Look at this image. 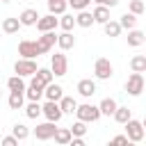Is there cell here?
Listing matches in <instances>:
<instances>
[{"instance_id":"d6a6232c","label":"cell","mask_w":146,"mask_h":146,"mask_svg":"<svg viewBox=\"0 0 146 146\" xmlns=\"http://www.w3.org/2000/svg\"><path fill=\"white\" fill-rule=\"evenodd\" d=\"M11 135H14L18 141H25V139L30 137V128H27L25 123H16V125L11 128Z\"/></svg>"},{"instance_id":"603a6c76","label":"cell","mask_w":146,"mask_h":146,"mask_svg":"<svg viewBox=\"0 0 146 146\" xmlns=\"http://www.w3.org/2000/svg\"><path fill=\"white\" fill-rule=\"evenodd\" d=\"M98 110H100V116H112L114 110H116V100L114 98H103L98 103Z\"/></svg>"},{"instance_id":"f1b7e54d","label":"cell","mask_w":146,"mask_h":146,"mask_svg":"<svg viewBox=\"0 0 146 146\" xmlns=\"http://www.w3.org/2000/svg\"><path fill=\"white\" fill-rule=\"evenodd\" d=\"M25 107V116L27 119H39L41 116V103L39 100H30L27 105H23Z\"/></svg>"},{"instance_id":"2e32d148","label":"cell","mask_w":146,"mask_h":146,"mask_svg":"<svg viewBox=\"0 0 146 146\" xmlns=\"http://www.w3.org/2000/svg\"><path fill=\"white\" fill-rule=\"evenodd\" d=\"M144 41H146V34H144L141 30H137V27L128 30V46H130V48H139Z\"/></svg>"},{"instance_id":"6da1fadb","label":"cell","mask_w":146,"mask_h":146,"mask_svg":"<svg viewBox=\"0 0 146 146\" xmlns=\"http://www.w3.org/2000/svg\"><path fill=\"white\" fill-rule=\"evenodd\" d=\"M73 114H75L80 121H84V123H96V121L100 119V110H98V105H91V103H82V105H78Z\"/></svg>"},{"instance_id":"ac0fdd59","label":"cell","mask_w":146,"mask_h":146,"mask_svg":"<svg viewBox=\"0 0 146 146\" xmlns=\"http://www.w3.org/2000/svg\"><path fill=\"white\" fill-rule=\"evenodd\" d=\"M7 105H9V110H23V105H25V94H23V91H9Z\"/></svg>"},{"instance_id":"8992f818","label":"cell","mask_w":146,"mask_h":146,"mask_svg":"<svg viewBox=\"0 0 146 146\" xmlns=\"http://www.w3.org/2000/svg\"><path fill=\"white\" fill-rule=\"evenodd\" d=\"M144 91V75L141 73H130L128 75V80H125V94H130V96H139Z\"/></svg>"},{"instance_id":"1f68e13d","label":"cell","mask_w":146,"mask_h":146,"mask_svg":"<svg viewBox=\"0 0 146 146\" xmlns=\"http://www.w3.org/2000/svg\"><path fill=\"white\" fill-rule=\"evenodd\" d=\"M130 68L135 73H146V55H135L130 59Z\"/></svg>"},{"instance_id":"b9f144b4","label":"cell","mask_w":146,"mask_h":146,"mask_svg":"<svg viewBox=\"0 0 146 146\" xmlns=\"http://www.w3.org/2000/svg\"><path fill=\"white\" fill-rule=\"evenodd\" d=\"M0 2H5V5H9V2H11V0H0Z\"/></svg>"},{"instance_id":"4316f807","label":"cell","mask_w":146,"mask_h":146,"mask_svg":"<svg viewBox=\"0 0 146 146\" xmlns=\"http://www.w3.org/2000/svg\"><path fill=\"white\" fill-rule=\"evenodd\" d=\"M32 78H34L36 82H41L43 87H46L48 82H52V80H55V75H52V71H50V68H36Z\"/></svg>"},{"instance_id":"f35d334b","label":"cell","mask_w":146,"mask_h":146,"mask_svg":"<svg viewBox=\"0 0 146 146\" xmlns=\"http://www.w3.org/2000/svg\"><path fill=\"white\" fill-rule=\"evenodd\" d=\"M91 2H96V5H105V7H110V9H112V7H116L121 0H91Z\"/></svg>"},{"instance_id":"5b68a950","label":"cell","mask_w":146,"mask_h":146,"mask_svg":"<svg viewBox=\"0 0 146 146\" xmlns=\"http://www.w3.org/2000/svg\"><path fill=\"white\" fill-rule=\"evenodd\" d=\"M36 68H39V66H36V62H34V59H27V57L16 59V64H14V73H16V75H21V78H32Z\"/></svg>"},{"instance_id":"d6986e66","label":"cell","mask_w":146,"mask_h":146,"mask_svg":"<svg viewBox=\"0 0 146 146\" xmlns=\"http://www.w3.org/2000/svg\"><path fill=\"white\" fill-rule=\"evenodd\" d=\"M57 105H59L62 114H73L75 107H78V100H75L73 96H62V98L57 100Z\"/></svg>"},{"instance_id":"8d00e7d4","label":"cell","mask_w":146,"mask_h":146,"mask_svg":"<svg viewBox=\"0 0 146 146\" xmlns=\"http://www.w3.org/2000/svg\"><path fill=\"white\" fill-rule=\"evenodd\" d=\"M68 2V7L73 9V11H80V9H87L89 5H91V0H66Z\"/></svg>"},{"instance_id":"cb8c5ba5","label":"cell","mask_w":146,"mask_h":146,"mask_svg":"<svg viewBox=\"0 0 146 146\" xmlns=\"http://www.w3.org/2000/svg\"><path fill=\"white\" fill-rule=\"evenodd\" d=\"M71 130L68 128H55V135H52V139H55V144H59V146H66L68 141H71Z\"/></svg>"},{"instance_id":"484cf974","label":"cell","mask_w":146,"mask_h":146,"mask_svg":"<svg viewBox=\"0 0 146 146\" xmlns=\"http://www.w3.org/2000/svg\"><path fill=\"white\" fill-rule=\"evenodd\" d=\"M57 27H62L64 32H71L73 27H75V16H71V14H62L59 18H57Z\"/></svg>"},{"instance_id":"7bdbcfd3","label":"cell","mask_w":146,"mask_h":146,"mask_svg":"<svg viewBox=\"0 0 146 146\" xmlns=\"http://www.w3.org/2000/svg\"><path fill=\"white\" fill-rule=\"evenodd\" d=\"M0 96H2V91H0Z\"/></svg>"},{"instance_id":"5bb4252c","label":"cell","mask_w":146,"mask_h":146,"mask_svg":"<svg viewBox=\"0 0 146 146\" xmlns=\"http://www.w3.org/2000/svg\"><path fill=\"white\" fill-rule=\"evenodd\" d=\"M62 96H64V89H62L59 84L48 82V84L43 87V98H46V100H59Z\"/></svg>"},{"instance_id":"30bf717a","label":"cell","mask_w":146,"mask_h":146,"mask_svg":"<svg viewBox=\"0 0 146 146\" xmlns=\"http://www.w3.org/2000/svg\"><path fill=\"white\" fill-rule=\"evenodd\" d=\"M55 128H57L55 121H43V123H39V125L34 128V137H36L39 141H48V139H52Z\"/></svg>"},{"instance_id":"60d3db41","label":"cell","mask_w":146,"mask_h":146,"mask_svg":"<svg viewBox=\"0 0 146 146\" xmlns=\"http://www.w3.org/2000/svg\"><path fill=\"white\" fill-rule=\"evenodd\" d=\"M68 144H73V146H84V137H71Z\"/></svg>"},{"instance_id":"d590c367","label":"cell","mask_w":146,"mask_h":146,"mask_svg":"<svg viewBox=\"0 0 146 146\" xmlns=\"http://www.w3.org/2000/svg\"><path fill=\"white\" fill-rule=\"evenodd\" d=\"M144 9H146V7H144V2H141V0H130V5H128V11H130V14H135V16H141V14H144Z\"/></svg>"},{"instance_id":"836d02e7","label":"cell","mask_w":146,"mask_h":146,"mask_svg":"<svg viewBox=\"0 0 146 146\" xmlns=\"http://www.w3.org/2000/svg\"><path fill=\"white\" fill-rule=\"evenodd\" d=\"M103 30H105V34L107 36H119L121 34V25H119V21H107V23H103Z\"/></svg>"},{"instance_id":"74e56055","label":"cell","mask_w":146,"mask_h":146,"mask_svg":"<svg viewBox=\"0 0 146 146\" xmlns=\"http://www.w3.org/2000/svg\"><path fill=\"white\" fill-rule=\"evenodd\" d=\"M18 144V139L14 137V135H9V137H2L0 139V146H16Z\"/></svg>"},{"instance_id":"3957f363","label":"cell","mask_w":146,"mask_h":146,"mask_svg":"<svg viewBox=\"0 0 146 146\" xmlns=\"http://www.w3.org/2000/svg\"><path fill=\"white\" fill-rule=\"evenodd\" d=\"M50 71H52L55 78H64L68 73V59H66L64 52H55L50 57Z\"/></svg>"},{"instance_id":"ffe728a7","label":"cell","mask_w":146,"mask_h":146,"mask_svg":"<svg viewBox=\"0 0 146 146\" xmlns=\"http://www.w3.org/2000/svg\"><path fill=\"white\" fill-rule=\"evenodd\" d=\"M91 16H94V23L103 25V23L110 21V7H105V5H96V9L91 11Z\"/></svg>"},{"instance_id":"f546056e","label":"cell","mask_w":146,"mask_h":146,"mask_svg":"<svg viewBox=\"0 0 146 146\" xmlns=\"http://www.w3.org/2000/svg\"><path fill=\"white\" fill-rule=\"evenodd\" d=\"M112 116H114V121H116V123H121V125H123V123L132 116V112H130L125 105H116V110H114V114H112Z\"/></svg>"},{"instance_id":"ba28073f","label":"cell","mask_w":146,"mask_h":146,"mask_svg":"<svg viewBox=\"0 0 146 146\" xmlns=\"http://www.w3.org/2000/svg\"><path fill=\"white\" fill-rule=\"evenodd\" d=\"M55 43H57V34H55V30H50V32H41V36H36V46H39L41 55L50 52V50L55 48Z\"/></svg>"},{"instance_id":"7a4b0ae2","label":"cell","mask_w":146,"mask_h":146,"mask_svg":"<svg viewBox=\"0 0 146 146\" xmlns=\"http://www.w3.org/2000/svg\"><path fill=\"white\" fill-rule=\"evenodd\" d=\"M123 128H125V137H128V141L139 144V141L144 139V123H141V121H137V119L130 116V119L123 123Z\"/></svg>"},{"instance_id":"e0dca14e","label":"cell","mask_w":146,"mask_h":146,"mask_svg":"<svg viewBox=\"0 0 146 146\" xmlns=\"http://www.w3.org/2000/svg\"><path fill=\"white\" fill-rule=\"evenodd\" d=\"M57 46L66 52V50L75 48V36H73L71 32H64V30H62V34H57Z\"/></svg>"},{"instance_id":"83f0119b","label":"cell","mask_w":146,"mask_h":146,"mask_svg":"<svg viewBox=\"0 0 146 146\" xmlns=\"http://www.w3.org/2000/svg\"><path fill=\"white\" fill-rule=\"evenodd\" d=\"M25 80L21 78V75H11V78H7V89L9 91H25Z\"/></svg>"},{"instance_id":"9a60e30c","label":"cell","mask_w":146,"mask_h":146,"mask_svg":"<svg viewBox=\"0 0 146 146\" xmlns=\"http://www.w3.org/2000/svg\"><path fill=\"white\" fill-rule=\"evenodd\" d=\"M36 18H39V11H36V9H23L21 16H18V21H21L23 27H32V25L36 23Z\"/></svg>"},{"instance_id":"277c9868","label":"cell","mask_w":146,"mask_h":146,"mask_svg":"<svg viewBox=\"0 0 146 146\" xmlns=\"http://www.w3.org/2000/svg\"><path fill=\"white\" fill-rule=\"evenodd\" d=\"M94 75H96V80H110V78L114 75L112 62L105 59V57H98V59L94 62Z\"/></svg>"},{"instance_id":"8fae6325","label":"cell","mask_w":146,"mask_h":146,"mask_svg":"<svg viewBox=\"0 0 146 146\" xmlns=\"http://www.w3.org/2000/svg\"><path fill=\"white\" fill-rule=\"evenodd\" d=\"M34 25H36V30H39V32H50V30H57V16H55V14L39 16Z\"/></svg>"},{"instance_id":"52a82bcc","label":"cell","mask_w":146,"mask_h":146,"mask_svg":"<svg viewBox=\"0 0 146 146\" xmlns=\"http://www.w3.org/2000/svg\"><path fill=\"white\" fill-rule=\"evenodd\" d=\"M41 114L46 116V121H55V123H59L62 121V110H59V105H57V100H46L43 105H41Z\"/></svg>"},{"instance_id":"7402d4cb","label":"cell","mask_w":146,"mask_h":146,"mask_svg":"<svg viewBox=\"0 0 146 146\" xmlns=\"http://www.w3.org/2000/svg\"><path fill=\"white\" fill-rule=\"evenodd\" d=\"M46 2H48V14H55V16H62L68 9L66 0H46Z\"/></svg>"},{"instance_id":"ab89813d","label":"cell","mask_w":146,"mask_h":146,"mask_svg":"<svg viewBox=\"0 0 146 146\" xmlns=\"http://www.w3.org/2000/svg\"><path fill=\"white\" fill-rule=\"evenodd\" d=\"M112 144H116V146H121V144H128V137H125V135H116V137L112 139Z\"/></svg>"},{"instance_id":"e575fe53","label":"cell","mask_w":146,"mask_h":146,"mask_svg":"<svg viewBox=\"0 0 146 146\" xmlns=\"http://www.w3.org/2000/svg\"><path fill=\"white\" fill-rule=\"evenodd\" d=\"M68 130H71V135H73V137H84V135H87V123L78 119V121L68 128Z\"/></svg>"},{"instance_id":"4fadbf2b","label":"cell","mask_w":146,"mask_h":146,"mask_svg":"<svg viewBox=\"0 0 146 146\" xmlns=\"http://www.w3.org/2000/svg\"><path fill=\"white\" fill-rule=\"evenodd\" d=\"M75 89H78V94H80L82 98H91V96L98 91V89H96V82H94L91 78H84V80H80Z\"/></svg>"},{"instance_id":"44dd1931","label":"cell","mask_w":146,"mask_h":146,"mask_svg":"<svg viewBox=\"0 0 146 146\" xmlns=\"http://www.w3.org/2000/svg\"><path fill=\"white\" fill-rule=\"evenodd\" d=\"M21 27H23V25H21L18 16H9V18L2 21V32H5V34H16Z\"/></svg>"},{"instance_id":"4dcf8cb0","label":"cell","mask_w":146,"mask_h":146,"mask_svg":"<svg viewBox=\"0 0 146 146\" xmlns=\"http://www.w3.org/2000/svg\"><path fill=\"white\" fill-rule=\"evenodd\" d=\"M119 25H121V30H132V27H137V16L130 14V11H125L119 18Z\"/></svg>"},{"instance_id":"7c38bea8","label":"cell","mask_w":146,"mask_h":146,"mask_svg":"<svg viewBox=\"0 0 146 146\" xmlns=\"http://www.w3.org/2000/svg\"><path fill=\"white\" fill-rule=\"evenodd\" d=\"M23 94H25V98H27V100H41V98H43V84H41V82H36V80L32 78V82L25 87V91H23Z\"/></svg>"},{"instance_id":"d4e9b609","label":"cell","mask_w":146,"mask_h":146,"mask_svg":"<svg viewBox=\"0 0 146 146\" xmlns=\"http://www.w3.org/2000/svg\"><path fill=\"white\" fill-rule=\"evenodd\" d=\"M75 25H80V27H91V25H94V16H91V11L80 9L78 16H75Z\"/></svg>"},{"instance_id":"9c48e42d","label":"cell","mask_w":146,"mask_h":146,"mask_svg":"<svg viewBox=\"0 0 146 146\" xmlns=\"http://www.w3.org/2000/svg\"><path fill=\"white\" fill-rule=\"evenodd\" d=\"M18 55H21V57H27V59H34V57L41 55V50H39L36 41H32V39H23V41L18 43Z\"/></svg>"}]
</instances>
